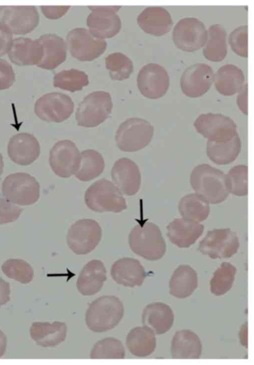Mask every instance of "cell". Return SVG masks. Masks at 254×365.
<instances>
[{
    "label": "cell",
    "instance_id": "cell-10",
    "mask_svg": "<svg viewBox=\"0 0 254 365\" xmlns=\"http://www.w3.org/2000/svg\"><path fill=\"white\" fill-rule=\"evenodd\" d=\"M240 243L235 232L230 228L208 231L200 242L199 249L212 259L229 258L238 250Z\"/></svg>",
    "mask_w": 254,
    "mask_h": 365
},
{
    "label": "cell",
    "instance_id": "cell-23",
    "mask_svg": "<svg viewBox=\"0 0 254 365\" xmlns=\"http://www.w3.org/2000/svg\"><path fill=\"white\" fill-rule=\"evenodd\" d=\"M204 229V226L199 223L176 218L167 226V235L173 244L180 248H187L196 242Z\"/></svg>",
    "mask_w": 254,
    "mask_h": 365
},
{
    "label": "cell",
    "instance_id": "cell-34",
    "mask_svg": "<svg viewBox=\"0 0 254 365\" xmlns=\"http://www.w3.org/2000/svg\"><path fill=\"white\" fill-rule=\"evenodd\" d=\"M227 32L221 24L215 23L207 30V39L203 49L204 57L208 60L219 62L227 54Z\"/></svg>",
    "mask_w": 254,
    "mask_h": 365
},
{
    "label": "cell",
    "instance_id": "cell-13",
    "mask_svg": "<svg viewBox=\"0 0 254 365\" xmlns=\"http://www.w3.org/2000/svg\"><path fill=\"white\" fill-rule=\"evenodd\" d=\"M74 104L67 95L51 92L42 96L34 104L35 115L48 122H61L72 114Z\"/></svg>",
    "mask_w": 254,
    "mask_h": 365
},
{
    "label": "cell",
    "instance_id": "cell-28",
    "mask_svg": "<svg viewBox=\"0 0 254 365\" xmlns=\"http://www.w3.org/2000/svg\"><path fill=\"white\" fill-rule=\"evenodd\" d=\"M37 39L43 48V57L37 66L51 70L66 60L67 46L62 37L55 34L48 33L41 35Z\"/></svg>",
    "mask_w": 254,
    "mask_h": 365
},
{
    "label": "cell",
    "instance_id": "cell-32",
    "mask_svg": "<svg viewBox=\"0 0 254 365\" xmlns=\"http://www.w3.org/2000/svg\"><path fill=\"white\" fill-rule=\"evenodd\" d=\"M241 141L237 132L227 140H208L207 155L213 162L218 165H226L235 160L241 151Z\"/></svg>",
    "mask_w": 254,
    "mask_h": 365
},
{
    "label": "cell",
    "instance_id": "cell-6",
    "mask_svg": "<svg viewBox=\"0 0 254 365\" xmlns=\"http://www.w3.org/2000/svg\"><path fill=\"white\" fill-rule=\"evenodd\" d=\"M113 106L109 93L97 91L90 93L80 103L77 109L78 125L86 127L99 125L109 117Z\"/></svg>",
    "mask_w": 254,
    "mask_h": 365
},
{
    "label": "cell",
    "instance_id": "cell-43",
    "mask_svg": "<svg viewBox=\"0 0 254 365\" xmlns=\"http://www.w3.org/2000/svg\"><path fill=\"white\" fill-rule=\"evenodd\" d=\"M248 37L247 24L236 27L229 35L228 41L232 49L240 56L247 57L248 56Z\"/></svg>",
    "mask_w": 254,
    "mask_h": 365
},
{
    "label": "cell",
    "instance_id": "cell-37",
    "mask_svg": "<svg viewBox=\"0 0 254 365\" xmlns=\"http://www.w3.org/2000/svg\"><path fill=\"white\" fill-rule=\"evenodd\" d=\"M53 86L71 92L80 91L89 84L87 74L84 71L70 69L56 73L53 77Z\"/></svg>",
    "mask_w": 254,
    "mask_h": 365
},
{
    "label": "cell",
    "instance_id": "cell-51",
    "mask_svg": "<svg viewBox=\"0 0 254 365\" xmlns=\"http://www.w3.org/2000/svg\"><path fill=\"white\" fill-rule=\"evenodd\" d=\"M4 164L3 161V157L1 155V154L0 152V177L1 175L2 172H3V169Z\"/></svg>",
    "mask_w": 254,
    "mask_h": 365
},
{
    "label": "cell",
    "instance_id": "cell-35",
    "mask_svg": "<svg viewBox=\"0 0 254 365\" xmlns=\"http://www.w3.org/2000/svg\"><path fill=\"white\" fill-rule=\"evenodd\" d=\"M178 209L183 218L198 223L205 221L210 211L209 203L196 193L183 196L179 202Z\"/></svg>",
    "mask_w": 254,
    "mask_h": 365
},
{
    "label": "cell",
    "instance_id": "cell-16",
    "mask_svg": "<svg viewBox=\"0 0 254 365\" xmlns=\"http://www.w3.org/2000/svg\"><path fill=\"white\" fill-rule=\"evenodd\" d=\"M137 85L140 93L145 97L156 99L167 92L170 79L166 70L155 63L144 65L137 76Z\"/></svg>",
    "mask_w": 254,
    "mask_h": 365
},
{
    "label": "cell",
    "instance_id": "cell-19",
    "mask_svg": "<svg viewBox=\"0 0 254 365\" xmlns=\"http://www.w3.org/2000/svg\"><path fill=\"white\" fill-rule=\"evenodd\" d=\"M114 184L122 194H136L140 187L141 175L137 164L131 159L123 157L117 160L111 171Z\"/></svg>",
    "mask_w": 254,
    "mask_h": 365
},
{
    "label": "cell",
    "instance_id": "cell-5",
    "mask_svg": "<svg viewBox=\"0 0 254 365\" xmlns=\"http://www.w3.org/2000/svg\"><path fill=\"white\" fill-rule=\"evenodd\" d=\"M154 134V127L147 121L138 118L127 119L118 127L115 136L119 148L135 152L146 146Z\"/></svg>",
    "mask_w": 254,
    "mask_h": 365
},
{
    "label": "cell",
    "instance_id": "cell-11",
    "mask_svg": "<svg viewBox=\"0 0 254 365\" xmlns=\"http://www.w3.org/2000/svg\"><path fill=\"white\" fill-rule=\"evenodd\" d=\"M92 11L87 18L90 32L96 37L104 39L115 36L122 27L121 20L117 14L121 5L88 6Z\"/></svg>",
    "mask_w": 254,
    "mask_h": 365
},
{
    "label": "cell",
    "instance_id": "cell-22",
    "mask_svg": "<svg viewBox=\"0 0 254 365\" xmlns=\"http://www.w3.org/2000/svg\"><path fill=\"white\" fill-rule=\"evenodd\" d=\"M111 275L118 284L129 287L141 286L146 277L144 268L139 261L127 257L113 263Z\"/></svg>",
    "mask_w": 254,
    "mask_h": 365
},
{
    "label": "cell",
    "instance_id": "cell-17",
    "mask_svg": "<svg viewBox=\"0 0 254 365\" xmlns=\"http://www.w3.org/2000/svg\"><path fill=\"white\" fill-rule=\"evenodd\" d=\"M49 164L57 176L68 178L78 170L80 163V152L76 144L68 139L56 142L50 151Z\"/></svg>",
    "mask_w": 254,
    "mask_h": 365
},
{
    "label": "cell",
    "instance_id": "cell-33",
    "mask_svg": "<svg viewBox=\"0 0 254 365\" xmlns=\"http://www.w3.org/2000/svg\"><path fill=\"white\" fill-rule=\"evenodd\" d=\"M126 346L133 356L146 357L150 355L156 348L155 334L145 326L136 327L127 334Z\"/></svg>",
    "mask_w": 254,
    "mask_h": 365
},
{
    "label": "cell",
    "instance_id": "cell-44",
    "mask_svg": "<svg viewBox=\"0 0 254 365\" xmlns=\"http://www.w3.org/2000/svg\"><path fill=\"white\" fill-rule=\"evenodd\" d=\"M22 210L21 208L0 197V225L15 221Z\"/></svg>",
    "mask_w": 254,
    "mask_h": 365
},
{
    "label": "cell",
    "instance_id": "cell-39",
    "mask_svg": "<svg viewBox=\"0 0 254 365\" xmlns=\"http://www.w3.org/2000/svg\"><path fill=\"white\" fill-rule=\"evenodd\" d=\"M92 359H124L125 348L116 338L108 337L95 344L90 352Z\"/></svg>",
    "mask_w": 254,
    "mask_h": 365
},
{
    "label": "cell",
    "instance_id": "cell-50",
    "mask_svg": "<svg viewBox=\"0 0 254 365\" xmlns=\"http://www.w3.org/2000/svg\"><path fill=\"white\" fill-rule=\"evenodd\" d=\"M7 346V338L4 333L0 330V358L4 354Z\"/></svg>",
    "mask_w": 254,
    "mask_h": 365
},
{
    "label": "cell",
    "instance_id": "cell-38",
    "mask_svg": "<svg viewBox=\"0 0 254 365\" xmlns=\"http://www.w3.org/2000/svg\"><path fill=\"white\" fill-rule=\"evenodd\" d=\"M236 271V267L231 263L222 262L210 280L211 292L217 296L226 293L232 287Z\"/></svg>",
    "mask_w": 254,
    "mask_h": 365
},
{
    "label": "cell",
    "instance_id": "cell-2",
    "mask_svg": "<svg viewBox=\"0 0 254 365\" xmlns=\"http://www.w3.org/2000/svg\"><path fill=\"white\" fill-rule=\"evenodd\" d=\"M124 314L123 304L118 297L103 296L90 304L86 312L85 321L91 331L104 332L116 327Z\"/></svg>",
    "mask_w": 254,
    "mask_h": 365
},
{
    "label": "cell",
    "instance_id": "cell-41",
    "mask_svg": "<svg viewBox=\"0 0 254 365\" xmlns=\"http://www.w3.org/2000/svg\"><path fill=\"white\" fill-rule=\"evenodd\" d=\"M1 270L8 278L22 284L30 283L34 277V271L31 266L21 259H7L2 264Z\"/></svg>",
    "mask_w": 254,
    "mask_h": 365
},
{
    "label": "cell",
    "instance_id": "cell-9",
    "mask_svg": "<svg viewBox=\"0 0 254 365\" xmlns=\"http://www.w3.org/2000/svg\"><path fill=\"white\" fill-rule=\"evenodd\" d=\"M66 41L72 56L82 61H92L99 57L107 46L105 39L95 37L84 27H76L69 31Z\"/></svg>",
    "mask_w": 254,
    "mask_h": 365
},
{
    "label": "cell",
    "instance_id": "cell-25",
    "mask_svg": "<svg viewBox=\"0 0 254 365\" xmlns=\"http://www.w3.org/2000/svg\"><path fill=\"white\" fill-rule=\"evenodd\" d=\"M7 54L16 65H37L43 57V48L37 39L20 37L13 39Z\"/></svg>",
    "mask_w": 254,
    "mask_h": 365
},
{
    "label": "cell",
    "instance_id": "cell-40",
    "mask_svg": "<svg viewBox=\"0 0 254 365\" xmlns=\"http://www.w3.org/2000/svg\"><path fill=\"white\" fill-rule=\"evenodd\" d=\"M107 69L112 80L122 81L128 78L133 71L131 59L124 53L115 52L105 58Z\"/></svg>",
    "mask_w": 254,
    "mask_h": 365
},
{
    "label": "cell",
    "instance_id": "cell-46",
    "mask_svg": "<svg viewBox=\"0 0 254 365\" xmlns=\"http://www.w3.org/2000/svg\"><path fill=\"white\" fill-rule=\"evenodd\" d=\"M40 8L45 17L51 19H56L64 15L70 9V6L41 5Z\"/></svg>",
    "mask_w": 254,
    "mask_h": 365
},
{
    "label": "cell",
    "instance_id": "cell-12",
    "mask_svg": "<svg viewBox=\"0 0 254 365\" xmlns=\"http://www.w3.org/2000/svg\"><path fill=\"white\" fill-rule=\"evenodd\" d=\"M172 39L175 45L186 52H193L203 47L207 39V30L197 18L184 17L175 25Z\"/></svg>",
    "mask_w": 254,
    "mask_h": 365
},
{
    "label": "cell",
    "instance_id": "cell-31",
    "mask_svg": "<svg viewBox=\"0 0 254 365\" xmlns=\"http://www.w3.org/2000/svg\"><path fill=\"white\" fill-rule=\"evenodd\" d=\"M198 286L196 271L187 264L179 265L173 272L169 281V293L177 298L190 296Z\"/></svg>",
    "mask_w": 254,
    "mask_h": 365
},
{
    "label": "cell",
    "instance_id": "cell-14",
    "mask_svg": "<svg viewBox=\"0 0 254 365\" xmlns=\"http://www.w3.org/2000/svg\"><path fill=\"white\" fill-rule=\"evenodd\" d=\"M39 15L34 5H0V23L12 33L25 34L38 25Z\"/></svg>",
    "mask_w": 254,
    "mask_h": 365
},
{
    "label": "cell",
    "instance_id": "cell-45",
    "mask_svg": "<svg viewBox=\"0 0 254 365\" xmlns=\"http://www.w3.org/2000/svg\"><path fill=\"white\" fill-rule=\"evenodd\" d=\"M15 80V73L11 65L5 60L0 59V90L8 89Z\"/></svg>",
    "mask_w": 254,
    "mask_h": 365
},
{
    "label": "cell",
    "instance_id": "cell-4",
    "mask_svg": "<svg viewBox=\"0 0 254 365\" xmlns=\"http://www.w3.org/2000/svg\"><path fill=\"white\" fill-rule=\"evenodd\" d=\"M84 199L86 206L96 212L119 213L127 208L121 191L105 178L96 181L87 189Z\"/></svg>",
    "mask_w": 254,
    "mask_h": 365
},
{
    "label": "cell",
    "instance_id": "cell-20",
    "mask_svg": "<svg viewBox=\"0 0 254 365\" xmlns=\"http://www.w3.org/2000/svg\"><path fill=\"white\" fill-rule=\"evenodd\" d=\"M40 153L39 143L31 134L21 132L13 135L7 145V154L15 163L27 166L35 161Z\"/></svg>",
    "mask_w": 254,
    "mask_h": 365
},
{
    "label": "cell",
    "instance_id": "cell-18",
    "mask_svg": "<svg viewBox=\"0 0 254 365\" xmlns=\"http://www.w3.org/2000/svg\"><path fill=\"white\" fill-rule=\"evenodd\" d=\"M214 80V73L208 64L197 63L187 67L180 78L182 92L190 98H197L210 89Z\"/></svg>",
    "mask_w": 254,
    "mask_h": 365
},
{
    "label": "cell",
    "instance_id": "cell-15",
    "mask_svg": "<svg viewBox=\"0 0 254 365\" xmlns=\"http://www.w3.org/2000/svg\"><path fill=\"white\" fill-rule=\"evenodd\" d=\"M196 131L208 140H229L237 133V125L230 117L221 114L200 115L194 121Z\"/></svg>",
    "mask_w": 254,
    "mask_h": 365
},
{
    "label": "cell",
    "instance_id": "cell-7",
    "mask_svg": "<svg viewBox=\"0 0 254 365\" xmlns=\"http://www.w3.org/2000/svg\"><path fill=\"white\" fill-rule=\"evenodd\" d=\"M2 196L8 202L21 206L33 204L40 197V185L36 179L24 172L9 174L2 183Z\"/></svg>",
    "mask_w": 254,
    "mask_h": 365
},
{
    "label": "cell",
    "instance_id": "cell-49",
    "mask_svg": "<svg viewBox=\"0 0 254 365\" xmlns=\"http://www.w3.org/2000/svg\"><path fill=\"white\" fill-rule=\"evenodd\" d=\"M10 284L0 277V307L10 300Z\"/></svg>",
    "mask_w": 254,
    "mask_h": 365
},
{
    "label": "cell",
    "instance_id": "cell-8",
    "mask_svg": "<svg viewBox=\"0 0 254 365\" xmlns=\"http://www.w3.org/2000/svg\"><path fill=\"white\" fill-rule=\"evenodd\" d=\"M102 229L96 221L83 219L75 222L66 237L69 247L76 254H86L98 245L102 238Z\"/></svg>",
    "mask_w": 254,
    "mask_h": 365
},
{
    "label": "cell",
    "instance_id": "cell-3",
    "mask_svg": "<svg viewBox=\"0 0 254 365\" xmlns=\"http://www.w3.org/2000/svg\"><path fill=\"white\" fill-rule=\"evenodd\" d=\"M128 243L133 252L149 260L161 258L166 250L160 230L150 222L136 225L129 235Z\"/></svg>",
    "mask_w": 254,
    "mask_h": 365
},
{
    "label": "cell",
    "instance_id": "cell-30",
    "mask_svg": "<svg viewBox=\"0 0 254 365\" xmlns=\"http://www.w3.org/2000/svg\"><path fill=\"white\" fill-rule=\"evenodd\" d=\"M215 86L221 94L232 96L239 93L245 85L243 71L237 66L227 64L221 66L214 74Z\"/></svg>",
    "mask_w": 254,
    "mask_h": 365
},
{
    "label": "cell",
    "instance_id": "cell-47",
    "mask_svg": "<svg viewBox=\"0 0 254 365\" xmlns=\"http://www.w3.org/2000/svg\"><path fill=\"white\" fill-rule=\"evenodd\" d=\"M12 40V33L0 23V57L8 53Z\"/></svg>",
    "mask_w": 254,
    "mask_h": 365
},
{
    "label": "cell",
    "instance_id": "cell-24",
    "mask_svg": "<svg viewBox=\"0 0 254 365\" xmlns=\"http://www.w3.org/2000/svg\"><path fill=\"white\" fill-rule=\"evenodd\" d=\"M141 318L144 326L150 329L155 334L161 335L171 329L174 316L169 305L156 302L146 306L143 310Z\"/></svg>",
    "mask_w": 254,
    "mask_h": 365
},
{
    "label": "cell",
    "instance_id": "cell-42",
    "mask_svg": "<svg viewBox=\"0 0 254 365\" xmlns=\"http://www.w3.org/2000/svg\"><path fill=\"white\" fill-rule=\"evenodd\" d=\"M248 166L238 165L232 167L227 176L230 193L237 196H246L248 193Z\"/></svg>",
    "mask_w": 254,
    "mask_h": 365
},
{
    "label": "cell",
    "instance_id": "cell-27",
    "mask_svg": "<svg viewBox=\"0 0 254 365\" xmlns=\"http://www.w3.org/2000/svg\"><path fill=\"white\" fill-rule=\"evenodd\" d=\"M30 335L36 344L44 348L55 347L66 339L67 327L63 322H34L29 330Z\"/></svg>",
    "mask_w": 254,
    "mask_h": 365
},
{
    "label": "cell",
    "instance_id": "cell-1",
    "mask_svg": "<svg viewBox=\"0 0 254 365\" xmlns=\"http://www.w3.org/2000/svg\"><path fill=\"white\" fill-rule=\"evenodd\" d=\"M190 182L196 193L212 204L224 201L230 193L226 175L207 164L193 168Z\"/></svg>",
    "mask_w": 254,
    "mask_h": 365
},
{
    "label": "cell",
    "instance_id": "cell-29",
    "mask_svg": "<svg viewBox=\"0 0 254 365\" xmlns=\"http://www.w3.org/2000/svg\"><path fill=\"white\" fill-rule=\"evenodd\" d=\"M202 350L199 337L191 330L178 331L172 338L171 353L173 359H198Z\"/></svg>",
    "mask_w": 254,
    "mask_h": 365
},
{
    "label": "cell",
    "instance_id": "cell-36",
    "mask_svg": "<svg viewBox=\"0 0 254 365\" xmlns=\"http://www.w3.org/2000/svg\"><path fill=\"white\" fill-rule=\"evenodd\" d=\"M105 168L102 155L94 149H87L80 153V163L75 177L82 181H89L101 174Z\"/></svg>",
    "mask_w": 254,
    "mask_h": 365
},
{
    "label": "cell",
    "instance_id": "cell-21",
    "mask_svg": "<svg viewBox=\"0 0 254 365\" xmlns=\"http://www.w3.org/2000/svg\"><path fill=\"white\" fill-rule=\"evenodd\" d=\"M139 26L145 32L161 36L168 32L173 25L168 11L160 6H149L143 9L137 17Z\"/></svg>",
    "mask_w": 254,
    "mask_h": 365
},
{
    "label": "cell",
    "instance_id": "cell-48",
    "mask_svg": "<svg viewBox=\"0 0 254 365\" xmlns=\"http://www.w3.org/2000/svg\"><path fill=\"white\" fill-rule=\"evenodd\" d=\"M237 103L240 110L245 115H248V84L247 83L239 92Z\"/></svg>",
    "mask_w": 254,
    "mask_h": 365
},
{
    "label": "cell",
    "instance_id": "cell-26",
    "mask_svg": "<svg viewBox=\"0 0 254 365\" xmlns=\"http://www.w3.org/2000/svg\"><path fill=\"white\" fill-rule=\"evenodd\" d=\"M107 279L106 269L99 260L89 261L81 270L76 286L83 295L91 296L98 293Z\"/></svg>",
    "mask_w": 254,
    "mask_h": 365
}]
</instances>
